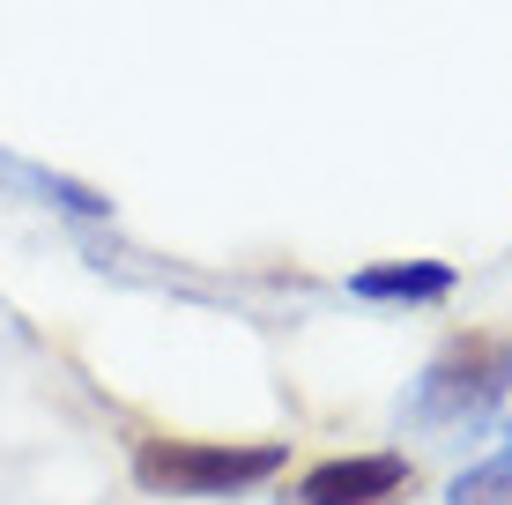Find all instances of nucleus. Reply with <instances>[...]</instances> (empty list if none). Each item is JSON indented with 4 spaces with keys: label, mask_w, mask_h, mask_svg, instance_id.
I'll use <instances>...</instances> for the list:
<instances>
[{
    "label": "nucleus",
    "mask_w": 512,
    "mask_h": 505,
    "mask_svg": "<svg viewBox=\"0 0 512 505\" xmlns=\"http://www.w3.org/2000/svg\"><path fill=\"white\" fill-rule=\"evenodd\" d=\"M453 260H379V268L349 275V298H372V305H438L453 298Z\"/></svg>",
    "instance_id": "4"
},
{
    "label": "nucleus",
    "mask_w": 512,
    "mask_h": 505,
    "mask_svg": "<svg viewBox=\"0 0 512 505\" xmlns=\"http://www.w3.org/2000/svg\"><path fill=\"white\" fill-rule=\"evenodd\" d=\"M416 483L401 454H334L297 476V505H394Z\"/></svg>",
    "instance_id": "3"
},
{
    "label": "nucleus",
    "mask_w": 512,
    "mask_h": 505,
    "mask_svg": "<svg viewBox=\"0 0 512 505\" xmlns=\"http://www.w3.org/2000/svg\"><path fill=\"white\" fill-rule=\"evenodd\" d=\"M290 461L275 439H141L134 483L156 498H238Z\"/></svg>",
    "instance_id": "1"
},
{
    "label": "nucleus",
    "mask_w": 512,
    "mask_h": 505,
    "mask_svg": "<svg viewBox=\"0 0 512 505\" xmlns=\"http://www.w3.org/2000/svg\"><path fill=\"white\" fill-rule=\"evenodd\" d=\"M505 394H512V335L468 327V335H453L446 350L431 357V372L416 379L409 416L416 424H483Z\"/></svg>",
    "instance_id": "2"
},
{
    "label": "nucleus",
    "mask_w": 512,
    "mask_h": 505,
    "mask_svg": "<svg viewBox=\"0 0 512 505\" xmlns=\"http://www.w3.org/2000/svg\"><path fill=\"white\" fill-rule=\"evenodd\" d=\"M0 171H8L15 186H30L38 201L67 208V216H90V223H104V216H112V201H104L97 186H82V179H60V171H45V164H15V156H0Z\"/></svg>",
    "instance_id": "5"
},
{
    "label": "nucleus",
    "mask_w": 512,
    "mask_h": 505,
    "mask_svg": "<svg viewBox=\"0 0 512 505\" xmlns=\"http://www.w3.org/2000/svg\"><path fill=\"white\" fill-rule=\"evenodd\" d=\"M446 505H512V431H505V446L490 461H475V468L453 476Z\"/></svg>",
    "instance_id": "6"
}]
</instances>
